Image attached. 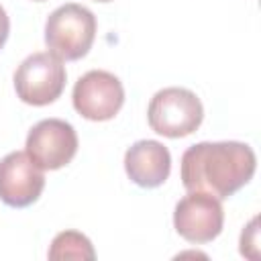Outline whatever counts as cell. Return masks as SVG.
I'll return each instance as SVG.
<instances>
[{"label": "cell", "instance_id": "6da1fadb", "mask_svg": "<svg viewBox=\"0 0 261 261\" xmlns=\"http://www.w3.org/2000/svg\"><path fill=\"white\" fill-rule=\"evenodd\" d=\"M257 169L255 151L247 143H196L181 155V184L188 192H204L218 200L247 186Z\"/></svg>", "mask_w": 261, "mask_h": 261}, {"label": "cell", "instance_id": "7a4b0ae2", "mask_svg": "<svg viewBox=\"0 0 261 261\" xmlns=\"http://www.w3.org/2000/svg\"><path fill=\"white\" fill-rule=\"evenodd\" d=\"M96 39V16L82 4L69 2L55 8L45 22L49 53L61 61H77L88 55Z\"/></svg>", "mask_w": 261, "mask_h": 261}, {"label": "cell", "instance_id": "3957f363", "mask_svg": "<svg viewBox=\"0 0 261 261\" xmlns=\"http://www.w3.org/2000/svg\"><path fill=\"white\" fill-rule=\"evenodd\" d=\"M204 118V106L200 98L186 88L159 90L147 108L149 126L163 137L181 139L192 135Z\"/></svg>", "mask_w": 261, "mask_h": 261}, {"label": "cell", "instance_id": "277c9868", "mask_svg": "<svg viewBox=\"0 0 261 261\" xmlns=\"http://www.w3.org/2000/svg\"><path fill=\"white\" fill-rule=\"evenodd\" d=\"M65 65L53 53H33L14 71L16 96L31 106H47L55 102L65 88Z\"/></svg>", "mask_w": 261, "mask_h": 261}, {"label": "cell", "instance_id": "5b68a950", "mask_svg": "<svg viewBox=\"0 0 261 261\" xmlns=\"http://www.w3.org/2000/svg\"><path fill=\"white\" fill-rule=\"evenodd\" d=\"M24 153L43 171L65 167L77 153L75 128L61 118H45L37 122L29 135Z\"/></svg>", "mask_w": 261, "mask_h": 261}, {"label": "cell", "instance_id": "8992f818", "mask_svg": "<svg viewBox=\"0 0 261 261\" xmlns=\"http://www.w3.org/2000/svg\"><path fill=\"white\" fill-rule=\"evenodd\" d=\"M73 108L88 120H110L124 104V88L120 80L104 69L84 73L73 86Z\"/></svg>", "mask_w": 261, "mask_h": 261}, {"label": "cell", "instance_id": "52a82bcc", "mask_svg": "<svg viewBox=\"0 0 261 261\" xmlns=\"http://www.w3.org/2000/svg\"><path fill=\"white\" fill-rule=\"evenodd\" d=\"M224 210L218 198L204 192H188L173 210V226L181 239L194 245L214 241L222 232Z\"/></svg>", "mask_w": 261, "mask_h": 261}, {"label": "cell", "instance_id": "ba28073f", "mask_svg": "<svg viewBox=\"0 0 261 261\" xmlns=\"http://www.w3.org/2000/svg\"><path fill=\"white\" fill-rule=\"evenodd\" d=\"M45 175L24 151H12L0 159V200L12 208H27L39 200Z\"/></svg>", "mask_w": 261, "mask_h": 261}, {"label": "cell", "instance_id": "9c48e42d", "mask_svg": "<svg viewBox=\"0 0 261 261\" xmlns=\"http://www.w3.org/2000/svg\"><path fill=\"white\" fill-rule=\"evenodd\" d=\"M124 171L141 188H159L171 171V155L159 141H137L124 153Z\"/></svg>", "mask_w": 261, "mask_h": 261}, {"label": "cell", "instance_id": "30bf717a", "mask_svg": "<svg viewBox=\"0 0 261 261\" xmlns=\"http://www.w3.org/2000/svg\"><path fill=\"white\" fill-rule=\"evenodd\" d=\"M49 259L53 261H61V259H94V247L90 243V239L77 230H63L59 232L47 253Z\"/></svg>", "mask_w": 261, "mask_h": 261}, {"label": "cell", "instance_id": "8fae6325", "mask_svg": "<svg viewBox=\"0 0 261 261\" xmlns=\"http://www.w3.org/2000/svg\"><path fill=\"white\" fill-rule=\"evenodd\" d=\"M257 216L243 228L241 232V253L249 259H257V245H259V228H257Z\"/></svg>", "mask_w": 261, "mask_h": 261}, {"label": "cell", "instance_id": "7c38bea8", "mask_svg": "<svg viewBox=\"0 0 261 261\" xmlns=\"http://www.w3.org/2000/svg\"><path fill=\"white\" fill-rule=\"evenodd\" d=\"M8 33H10V20H8L6 10L0 6V49L4 47V43L8 39Z\"/></svg>", "mask_w": 261, "mask_h": 261}, {"label": "cell", "instance_id": "4fadbf2b", "mask_svg": "<svg viewBox=\"0 0 261 261\" xmlns=\"http://www.w3.org/2000/svg\"><path fill=\"white\" fill-rule=\"evenodd\" d=\"M94 2H110V0H94Z\"/></svg>", "mask_w": 261, "mask_h": 261}, {"label": "cell", "instance_id": "5bb4252c", "mask_svg": "<svg viewBox=\"0 0 261 261\" xmlns=\"http://www.w3.org/2000/svg\"><path fill=\"white\" fill-rule=\"evenodd\" d=\"M35 2H43V0H35Z\"/></svg>", "mask_w": 261, "mask_h": 261}]
</instances>
